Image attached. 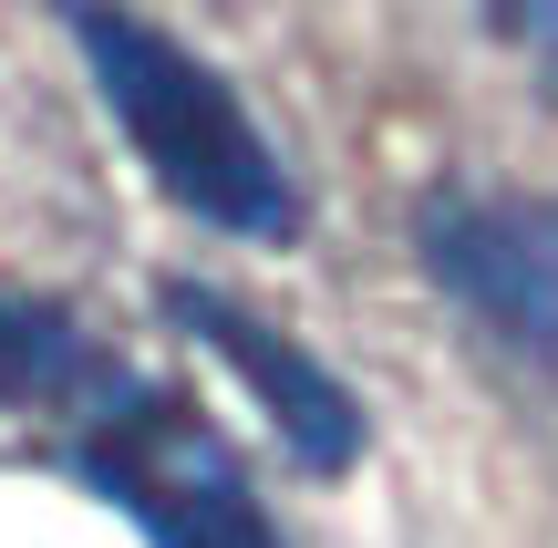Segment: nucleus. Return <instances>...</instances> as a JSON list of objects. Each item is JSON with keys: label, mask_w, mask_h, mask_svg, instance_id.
<instances>
[{"label": "nucleus", "mask_w": 558, "mask_h": 548, "mask_svg": "<svg viewBox=\"0 0 558 548\" xmlns=\"http://www.w3.org/2000/svg\"><path fill=\"white\" fill-rule=\"evenodd\" d=\"M73 41L94 62L114 124L135 135V156L156 166V186L207 228H239V239H290V176H279L269 135L248 124V103L207 73L197 52L156 32V21L114 11V0H62Z\"/></svg>", "instance_id": "nucleus-1"}, {"label": "nucleus", "mask_w": 558, "mask_h": 548, "mask_svg": "<svg viewBox=\"0 0 558 548\" xmlns=\"http://www.w3.org/2000/svg\"><path fill=\"white\" fill-rule=\"evenodd\" d=\"M83 476L156 548H279V528L259 517V497L239 476V455L207 435V414H186L156 383H124L83 425Z\"/></svg>", "instance_id": "nucleus-2"}, {"label": "nucleus", "mask_w": 558, "mask_h": 548, "mask_svg": "<svg viewBox=\"0 0 558 548\" xmlns=\"http://www.w3.org/2000/svg\"><path fill=\"white\" fill-rule=\"evenodd\" d=\"M424 259L518 363H558V218L548 207L445 186L424 207Z\"/></svg>", "instance_id": "nucleus-3"}, {"label": "nucleus", "mask_w": 558, "mask_h": 548, "mask_svg": "<svg viewBox=\"0 0 558 548\" xmlns=\"http://www.w3.org/2000/svg\"><path fill=\"white\" fill-rule=\"evenodd\" d=\"M166 310H177V331H197V342L218 352L248 393H259V414L290 435V455H300L311 476H341V466L362 455V404H352V393H341L300 342H279L269 321H248V310L218 301V290H166Z\"/></svg>", "instance_id": "nucleus-4"}, {"label": "nucleus", "mask_w": 558, "mask_h": 548, "mask_svg": "<svg viewBox=\"0 0 558 548\" xmlns=\"http://www.w3.org/2000/svg\"><path fill=\"white\" fill-rule=\"evenodd\" d=\"M73 393H94V404H114V373H104V352L83 342L62 310L41 301H0V404H73Z\"/></svg>", "instance_id": "nucleus-5"}, {"label": "nucleus", "mask_w": 558, "mask_h": 548, "mask_svg": "<svg viewBox=\"0 0 558 548\" xmlns=\"http://www.w3.org/2000/svg\"><path fill=\"white\" fill-rule=\"evenodd\" d=\"M486 11H497V32L518 41V52L538 62L548 83H558V0H486Z\"/></svg>", "instance_id": "nucleus-6"}]
</instances>
